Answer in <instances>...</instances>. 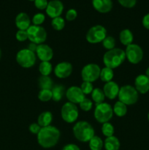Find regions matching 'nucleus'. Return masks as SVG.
<instances>
[{
  "instance_id": "38",
  "label": "nucleus",
  "mask_w": 149,
  "mask_h": 150,
  "mask_svg": "<svg viewBox=\"0 0 149 150\" xmlns=\"http://www.w3.org/2000/svg\"><path fill=\"white\" fill-rule=\"evenodd\" d=\"M118 3L126 8H132L135 6L137 0H118Z\"/></svg>"
},
{
  "instance_id": "48",
  "label": "nucleus",
  "mask_w": 149,
  "mask_h": 150,
  "mask_svg": "<svg viewBox=\"0 0 149 150\" xmlns=\"http://www.w3.org/2000/svg\"><path fill=\"white\" fill-rule=\"evenodd\" d=\"M29 1H34V0H29Z\"/></svg>"
},
{
  "instance_id": "19",
  "label": "nucleus",
  "mask_w": 149,
  "mask_h": 150,
  "mask_svg": "<svg viewBox=\"0 0 149 150\" xmlns=\"http://www.w3.org/2000/svg\"><path fill=\"white\" fill-rule=\"evenodd\" d=\"M15 25L19 30H27L31 26V20L26 13H20L15 18Z\"/></svg>"
},
{
  "instance_id": "46",
  "label": "nucleus",
  "mask_w": 149,
  "mask_h": 150,
  "mask_svg": "<svg viewBox=\"0 0 149 150\" xmlns=\"http://www.w3.org/2000/svg\"><path fill=\"white\" fill-rule=\"evenodd\" d=\"M1 48H0V59H1Z\"/></svg>"
},
{
  "instance_id": "16",
  "label": "nucleus",
  "mask_w": 149,
  "mask_h": 150,
  "mask_svg": "<svg viewBox=\"0 0 149 150\" xmlns=\"http://www.w3.org/2000/svg\"><path fill=\"white\" fill-rule=\"evenodd\" d=\"M134 88L138 93L145 95L149 92V79L145 74L138 75L134 80Z\"/></svg>"
},
{
  "instance_id": "42",
  "label": "nucleus",
  "mask_w": 149,
  "mask_h": 150,
  "mask_svg": "<svg viewBox=\"0 0 149 150\" xmlns=\"http://www.w3.org/2000/svg\"><path fill=\"white\" fill-rule=\"evenodd\" d=\"M142 24H143V27L149 30V13L143 16V20H142Z\"/></svg>"
},
{
  "instance_id": "1",
  "label": "nucleus",
  "mask_w": 149,
  "mask_h": 150,
  "mask_svg": "<svg viewBox=\"0 0 149 150\" xmlns=\"http://www.w3.org/2000/svg\"><path fill=\"white\" fill-rule=\"evenodd\" d=\"M60 136V130L54 126L50 125L40 129L37 135V139L39 146L45 149H50L58 144Z\"/></svg>"
},
{
  "instance_id": "22",
  "label": "nucleus",
  "mask_w": 149,
  "mask_h": 150,
  "mask_svg": "<svg viewBox=\"0 0 149 150\" xmlns=\"http://www.w3.org/2000/svg\"><path fill=\"white\" fill-rule=\"evenodd\" d=\"M120 146L121 144L118 138L114 136L107 137L104 142L105 150H119Z\"/></svg>"
},
{
  "instance_id": "4",
  "label": "nucleus",
  "mask_w": 149,
  "mask_h": 150,
  "mask_svg": "<svg viewBox=\"0 0 149 150\" xmlns=\"http://www.w3.org/2000/svg\"><path fill=\"white\" fill-rule=\"evenodd\" d=\"M118 100L127 105L135 104L139 99V93L134 86L131 85H124L120 88L118 95Z\"/></svg>"
},
{
  "instance_id": "23",
  "label": "nucleus",
  "mask_w": 149,
  "mask_h": 150,
  "mask_svg": "<svg viewBox=\"0 0 149 150\" xmlns=\"http://www.w3.org/2000/svg\"><path fill=\"white\" fill-rule=\"evenodd\" d=\"M52 92V99L55 102H59L64 97L65 92V87L63 85H56L51 89Z\"/></svg>"
},
{
  "instance_id": "40",
  "label": "nucleus",
  "mask_w": 149,
  "mask_h": 150,
  "mask_svg": "<svg viewBox=\"0 0 149 150\" xmlns=\"http://www.w3.org/2000/svg\"><path fill=\"white\" fill-rule=\"evenodd\" d=\"M77 16V13L74 9H70L67 10L66 13V19L68 21H72L74 19H76Z\"/></svg>"
},
{
  "instance_id": "29",
  "label": "nucleus",
  "mask_w": 149,
  "mask_h": 150,
  "mask_svg": "<svg viewBox=\"0 0 149 150\" xmlns=\"http://www.w3.org/2000/svg\"><path fill=\"white\" fill-rule=\"evenodd\" d=\"M53 71L52 64L50 62H42L39 66V72L42 76H48Z\"/></svg>"
},
{
  "instance_id": "13",
  "label": "nucleus",
  "mask_w": 149,
  "mask_h": 150,
  "mask_svg": "<svg viewBox=\"0 0 149 150\" xmlns=\"http://www.w3.org/2000/svg\"><path fill=\"white\" fill-rule=\"evenodd\" d=\"M64 10V4L60 0H51L48 2L46 10V14L51 18L59 17Z\"/></svg>"
},
{
  "instance_id": "45",
  "label": "nucleus",
  "mask_w": 149,
  "mask_h": 150,
  "mask_svg": "<svg viewBox=\"0 0 149 150\" xmlns=\"http://www.w3.org/2000/svg\"><path fill=\"white\" fill-rule=\"evenodd\" d=\"M145 76H147L148 78L149 79V67L146 69V71H145Z\"/></svg>"
},
{
  "instance_id": "3",
  "label": "nucleus",
  "mask_w": 149,
  "mask_h": 150,
  "mask_svg": "<svg viewBox=\"0 0 149 150\" xmlns=\"http://www.w3.org/2000/svg\"><path fill=\"white\" fill-rule=\"evenodd\" d=\"M125 51L115 48L105 52L103 56V62L105 67L115 69L121 66L126 59Z\"/></svg>"
},
{
  "instance_id": "11",
  "label": "nucleus",
  "mask_w": 149,
  "mask_h": 150,
  "mask_svg": "<svg viewBox=\"0 0 149 150\" xmlns=\"http://www.w3.org/2000/svg\"><path fill=\"white\" fill-rule=\"evenodd\" d=\"M126 58L131 64H137L143 60V51L137 44L131 43L127 46L125 50Z\"/></svg>"
},
{
  "instance_id": "8",
  "label": "nucleus",
  "mask_w": 149,
  "mask_h": 150,
  "mask_svg": "<svg viewBox=\"0 0 149 150\" xmlns=\"http://www.w3.org/2000/svg\"><path fill=\"white\" fill-rule=\"evenodd\" d=\"M106 37V29L102 25H96L89 29L86 38L89 43L96 44L102 42Z\"/></svg>"
},
{
  "instance_id": "15",
  "label": "nucleus",
  "mask_w": 149,
  "mask_h": 150,
  "mask_svg": "<svg viewBox=\"0 0 149 150\" xmlns=\"http://www.w3.org/2000/svg\"><path fill=\"white\" fill-rule=\"evenodd\" d=\"M37 57L42 62H50L53 57V51L47 44H39L36 51Z\"/></svg>"
},
{
  "instance_id": "30",
  "label": "nucleus",
  "mask_w": 149,
  "mask_h": 150,
  "mask_svg": "<svg viewBox=\"0 0 149 150\" xmlns=\"http://www.w3.org/2000/svg\"><path fill=\"white\" fill-rule=\"evenodd\" d=\"M51 26L56 31L62 30L64 28V26H65L64 19L62 17H61V16L53 18L52 21H51Z\"/></svg>"
},
{
  "instance_id": "31",
  "label": "nucleus",
  "mask_w": 149,
  "mask_h": 150,
  "mask_svg": "<svg viewBox=\"0 0 149 150\" xmlns=\"http://www.w3.org/2000/svg\"><path fill=\"white\" fill-rule=\"evenodd\" d=\"M115 129H114L113 125L111 123L105 122L102 124V133L105 137H110V136H113Z\"/></svg>"
},
{
  "instance_id": "18",
  "label": "nucleus",
  "mask_w": 149,
  "mask_h": 150,
  "mask_svg": "<svg viewBox=\"0 0 149 150\" xmlns=\"http://www.w3.org/2000/svg\"><path fill=\"white\" fill-rule=\"evenodd\" d=\"M92 5L97 12L107 13L112 8V0H92Z\"/></svg>"
},
{
  "instance_id": "44",
  "label": "nucleus",
  "mask_w": 149,
  "mask_h": 150,
  "mask_svg": "<svg viewBox=\"0 0 149 150\" xmlns=\"http://www.w3.org/2000/svg\"><path fill=\"white\" fill-rule=\"evenodd\" d=\"M37 44L34 43V42H31V43L29 44V46H28V49L29 50V51H32V52H36L37 51Z\"/></svg>"
},
{
  "instance_id": "10",
  "label": "nucleus",
  "mask_w": 149,
  "mask_h": 150,
  "mask_svg": "<svg viewBox=\"0 0 149 150\" xmlns=\"http://www.w3.org/2000/svg\"><path fill=\"white\" fill-rule=\"evenodd\" d=\"M101 69L98 64L90 63L83 67L81 70V77L83 81L93 83L96 81L100 76Z\"/></svg>"
},
{
  "instance_id": "47",
  "label": "nucleus",
  "mask_w": 149,
  "mask_h": 150,
  "mask_svg": "<svg viewBox=\"0 0 149 150\" xmlns=\"http://www.w3.org/2000/svg\"><path fill=\"white\" fill-rule=\"evenodd\" d=\"M148 122H149V112H148Z\"/></svg>"
},
{
  "instance_id": "20",
  "label": "nucleus",
  "mask_w": 149,
  "mask_h": 150,
  "mask_svg": "<svg viewBox=\"0 0 149 150\" xmlns=\"http://www.w3.org/2000/svg\"><path fill=\"white\" fill-rule=\"evenodd\" d=\"M53 121V114L50 111H43L37 118V124L41 127H48L51 125Z\"/></svg>"
},
{
  "instance_id": "39",
  "label": "nucleus",
  "mask_w": 149,
  "mask_h": 150,
  "mask_svg": "<svg viewBox=\"0 0 149 150\" xmlns=\"http://www.w3.org/2000/svg\"><path fill=\"white\" fill-rule=\"evenodd\" d=\"M34 6L38 10H46L48 7V0H34Z\"/></svg>"
},
{
  "instance_id": "26",
  "label": "nucleus",
  "mask_w": 149,
  "mask_h": 150,
  "mask_svg": "<svg viewBox=\"0 0 149 150\" xmlns=\"http://www.w3.org/2000/svg\"><path fill=\"white\" fill-rule=\"evenodd\" d=\"M113 76L114 72L112 69L109 68L108 67H103L102 69H101L99 78H100L102 81L105 82V83L111 81L112 80V79H113Z\"/></svg>"
},
{
  "instance_id": "5",
  "label": "nucleus",
  "mask_w": 149,
  "mask_h": 150,
  "mask_svg": "<svg viewBox=\"0 0 149 150\" xmlns=\"http://www.w3.org/2000/svg\"><path fill=\"white\" fill-rule=\"evenodd\" d=\"M93 115L98 122L104 124L105 122H108L112 119L113 116V110L110 104L104 102L96 104Z\"/></svg>"
},
{
  "instance_id": "6",
  "label": "nucleus",
  "mask_w": 149,
  "mask_h": 150,
  "mask_svg": "<svg viewBox=\"0 0 149 150\" xmlns=\"http://www.w3.org/2000/svg\"><path fill=\"white\" fill-rule=\"evenodd\" d=\"M16 62L23 68H30L36 62L37 57L35 53L29 51L28 48L20 50L16 54Z\"/></svg>"
},
{
  "instance_id": "17",
  "label": "nucleus",
  "mask_w": 149,
  "mask_h": 150,
  "mask_svg": "<svg viewBox=\"0 0 149 150\" xmlns=\"http://www.w3.org/2000/svg\"><path fill=\"white\" fill-rule=\"evenodd\" d=\"M120 87L118 83H115V81L107 82L104 85L103 92L105 94V97L110 100L115 99L116 97H118V93H119Z\"/></svg>"
},
{
  "instance_id": "14",
  "label": "nucleus",
  "mask_w": 149,
  "mask_h": 150,
  "mask_svg": "<svg viewBox=\"0 0 149 150\" xmlns=\"http://www.w3.org/2000/svg\"><path fill=\"white\" fill-rule=\"evenodd\" d=\"M72 65L68 62H62L57 64L54 68V74L58 79L68 78L72 73Z\"/></svg>"
},
{
  "instance_id": "2",
  "label": "nucleus",
  "mask_w": 149,
  "mask_h": 150,
  "mask_svg": "<svg viewBox=\"0 0 149 150\" xmlns=\"http://www.w3.org/2000/svg\"><path fill=\"white\" fill-rule=\"evenodd\" d=\"M73 135L80 142H89L95 136V131L91 125L86 121H79L72 128Z\"/></svg>"
},
{
  "instance_id": "33",
  "label": "nucleus",
  "mask_w": 149,
  "mask_h": 150,
  "mask_svg": "<svg viewBox=\"0 0 149 150\" xmlns=\"http://www.w3.org/2000/svg\"><path fill=\"white\" fill-rule=\"evenodd\" d=\"M104 48L108 50H112L115 48V40L111 36H107L102 42Z\"/></svg>"
},
{
  "instance_id": "24",
  "label": "nucleus",
  "mask_w": 149,
  "mask_h": 150,
  "mask_svg": "<svg viewBox=\"0 0 149 150\" xmlns=\"http://www.w3.org/2000/svg\"><path fill=\"white\" fill-rule=\"evenodd\" d=\"M38 86L40 89H52L53 87V82L49 76H41L38 79Z\"/></svg>"
},
{
  "instance_id": "37",
  "label": "nucleus",
  "mask_w": 149,
  "mask_h": 150,
  "mask_svg": "<svg viewBox=\"0 0 149 150\" xmlns=\"http://www.w3.org/2000/svg\"><path fill=\"white\" fill-rule=\"evenodd\" d=\"M15 38L19 42H24L28 39L27 32L26 30H19L18 29V32H16Z\"/></svg>"
},
{
  "instance_id": "28",
  "label": "nucleus",
  "mask_w": 149,
  "mask_h": 150,
  "mask_svg": "<svg viewBox=\"0 0 149 150\" xmlns=\"http://www.w3.org/2000/svg\"><path fill=\"white\" fill-rule=\"evenodd\" d=\"M103 146V141L97 136H94L89 142V146L91 150H102Z\"/></svg>"
},
{
  "instance_id": "32",
  "label": "nucleus",
  "mask_w": 149,
  "mask_h": 150,
  "mask_svg": "<svg viewBox=\"0 0 149 150\" xmlns=\"http://www.w3.org/2000/svg\"><path fill=\"white\" fill-rule=\"evenodd\" d=\"M38 99L42 102H48L52 99V92L51 89H40L38 93Z\"/></svg>"
},
{
  "instance_id": "34",
  "label": "nucleus",
  "mask_w": 149,
  "mask_h": 150,
  "mask_svg": "<svg viewBox=\"0 0 149 150\" xmlns=\"http://www.w3.org/2000/svg\"><path fill=\"white\" fill-rule=\"evenodd\" d=\"M79 105H80V108L82 111H86V112H87V111H91V109L92 107H93V102H92V100H91L90 99L86 98L80 104H79Z\"/></svg>"
},
{
  "instance_id": "36",
  "label": "nucleus",
  "mask_w": 149,
  "mask_h": 150,
  "mask_svg": "<svg viewBox=\"0 0 149 150\" xmlns=\"http://www.w3.org/2000/svg\"><path fill=\"white\" fill-rule=\"evenodd\" d=\"M80 89H81L82 92H83L85 95H89L92 92V91L93 90V86L92 84V83L88 81H83L81 83V86H80Z\"/></svg>"
},
{
  "instance_id": "35",
  "label": "nucleus",
  "mask_w": 149,
  "mask_h": 150,
  "mask_svg": "<svg viewBox=\"0 0 149 150\" xmlns=\"http://www.w3.org/2000/svg\"><path fill=\"white\" fill-rule=\"evenodd\" d=\"M45 20V16L43 13H37L32 18V23L33 25H36V26H41L42 23H44Z\"/></svg>"
},
{
  "instance_id": "9",
  "label": "nucleus",
  "mask_w": 149,
  "mask_h": 150,
  "mask_svg": "<svg viewBox=\"0 0 149 150\" xmlns=\"http://www.w3.org/2000/svg\"><path fill=\"white\" fill-rule=\"evenodd\" d=\"M61 116L62 120L67 123L71 124L74 122L79 116V111L77 105L70 102L64 103L61 107Z\"/></svg>"
},
{
  "instance_id": "25",
  "label": "nucleus",
  "mask_w": 149,
  "mask_h": 150,
  "mask_svg": "<svg viewBox=\"0 0 149 150\" xmlns=\"http://www.w3.org/2000/svg\"><path fill=\"white\" fill-rule=\"evenodd\" d=\"M112 110H113V114H115L117 117H124L127 113V105L118 100L114 104Z\"/></svg>"
},
{
  "instance_id": "27",
  "label": "nucleus",
  "mask_w": 149,
  "mask_h": 150,
  "mask_svg": "<svg viewBox=\"0 0 149 150\" xmlns=\"http://www.w3.org/2000/svg\"><path fill=\"white\" fill-rule=\"evenodd\" d=\"M91 98L96 105L104 103L105 95L104 94L103 89H101L100 88H94L91 92Z\"/></svg>"
},
{
  "instance_id": "21",
  "label": "nucleus",
  "mask_w": 149,
  "mask_h": 150,
  "mask_svg": "<svg viewBox=\"0 0 149 150\" xmlns=\"http://www.w3.org/2000/svg\"><path fill=\"white\" fill-rule=\"evenodd\" d=\"M120 42L124 45L128 46L130 44L133 43L134 40V35L131 30L129 29H124L119 34Z\"/></svg>"
},
{
  "instance_id": "7",
  "label": "nucleus",
  "mask_w": 149,
  "mask_h": 150,
  "mask_svg": "<svg viewBox=\"0 0 149 150\" xmlns=\"http://www.w3.org/2000/svg\"><path fill=\"white\" fill-rule=\"evenodd\" d=\"M28 34V39L31 42L39 45L42 44L47 39V32L42 26L31 25L26 30Z\"/></svg>"
},
{
  "instance_id": "43",
  "label": "nucleus",
  "mask_w": 149,
  "mask_h": 150,
  "mask_svg": "<svg viewBox=\"0 0 149 150\" xmlns=\"http://www.w3.org/2000/svg\"><path fill=\"white\" fill-rule=\"evenodd\" d=\"M62 150H80V149L77 145L74 144H68L62 148Z\"/></svg>"
},
{
  "instance_id": "41",
  "label": "nucleus",
  "mask_w": 149,
  "mask_h": 150,
  "mask_svg": "<svg viewBox=\"0 0 149 150\" xmlns=\"http://www.w3.org/2000/svg\"><path fill=\"white\" fill-rule=\"evenodd\" d=\"M41 128H42V127H41L37 123H32V124L29 125V131L32 133H33V134L37 135Z\"/></svg>"
},
{
  "instance_id": "12",
  "label": "nucleus",
  "mask_w": 149,
  "mask_h": 150,
  "mask_svg": "<svg viewBox=\"0 0 149 150\" xmlns=\"http://www.w3.org/2000/svg\"><path fill=\"white\" fill-rule=\"evenodd\" d=\"M66 97L69 102L74 104H80L86 98L80 87L77 86H70L66 92Z\"/></svg>"
}]
</instances>
